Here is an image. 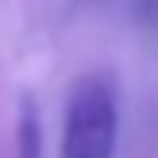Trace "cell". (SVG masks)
<instances>
[{
    "mask_svg": "<svg viewBox=\"0 0 158 158\" xmlns=\"http://www.w3.org/2000/svg\"><path fill=\"white\" fill-rule=\"evenodd\" d=\"M120 135V97L108 73H89L73 85L62 123V158H112Z\"/></svg>",
    "mask_w": 158,
    "mask_h": 158,
    "instance_id": "6da1fadb",
    "label": "cell"
},
{
    "mask_svg": "<svg viewBox=\"0 0 158 158\" xmlns=\"http://www.w3.org/2000/svg\"><path fill=\"white\" fill-rule=\"evenodd\" d=\"M15 158H43V112L35 97H23L15 112Z\"/></svg>",
    "mask_w": 158,
    "mask_h": 158,
    "instance_id": "7a4b0ae2",
    "label": "cell"
}]
</instances>
